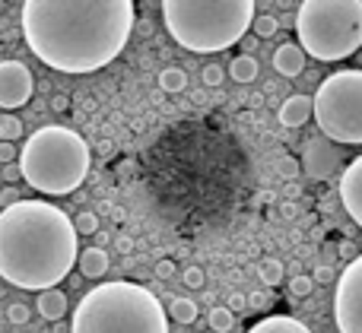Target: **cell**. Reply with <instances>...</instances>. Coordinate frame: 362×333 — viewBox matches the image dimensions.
I'll return each instance as SVG.
<instances>
[{
    "label": "cell",
    "mask_w": 362,
    "mask_h": 333,
    "mask_svg": "<svg viewBox=\"0 0 362 333\" xmlns=\"http://www.w3.org/2000/svg\"><path fill=\"white\" fill-rule=\"evenodd\" d=\"M19 19L38 61L57 73L83 76L124 51L137 10L131 0H25Z\"/></svg>",
    "instance_id": "1"
},
{
    "label": "cell",
    "mask_w": 362,
    "mask_h": 333,
    "mask_svg": "<svg viewBox=\"0 0 362 333\" xmlns=\"http://www.w3.org/2000/svg\"><path fill=\"white\" fill-rule=\"evenodd\" d=\"M80 235L61 207L19 200L0 210V279L16 289H57L74 270Z\"/></svg>",
    "instance_id": "2"
},
{
    "label": "cell",
    "mask_w": 362,
    "mask_h": 333,
    "mask_svg": "<svg viewBox=\"0 0 362 333\" xmlns=\"http://www.w3.org/2000/svg\"><path fill=\"white\" fill-rule=\"evenodd\" d=\"M255 16V0H163L169 35L194 54H219L232 48L251 29Z\"/></svg>",
    "instance_id": "3"
},
{
    "label": "cell",
    "mask_w": 362,
    "mask_h": 333,
    "mask_svg": "<svg viewBox=\"0 0 362 333\" xmlns=\"http://www.w3.org/2000/svg\"><path fill=\"white\" fill-rule=\"evenodd\" d=\"M70 333H169V321L146 286L115 279L80 298Z\"/></svg>",
    "instance_id": "4"
},
{
    "label": "cell",
    "mask_w": 362,
    "mask_h": 333,
    "mask_svg": "<svg viewBox=\"0 0 362 333\" xmlns=\"http://www.w3.org/2000/svg\"><path fill=\"white\" fill-rule=\"evenodd\" d=\"M19 175L29 188L48 197L74 194L89 175L93 152L89 143L74 131V127L48 124L38 127L25 146L19 150Z\"/></svg>",
    "instance_id": "5"
},
{
    "label": "cell",
    "mask_w": 362,
    "mask_h": 333,
    "mask_svg": "<svg viewBox=\"0 0 362 333\" xmlns=\"http://www.w3.org/2000/svg\"><path fill=\"white\" fill-rule=\"evenodd\" d=\"M302 54L344 61L362 48V0H305L296 13Z\"/></svg>",
    "instance_id": "6"
},
{
    "label": "cell",
    "mask_w": 362,
    "mask_h": 333,
    "mask_svg": "<svg viewBox=\"0 0 362 333\" xmlns=\"http://www.w3.org/2000/svg\"><path fill=\"white\" fill-rule=\"evenodd\" d=\"M312 118L331 143L362 146V70H337L325 76L312 99Z\"/></svg>",
    "instance_id": "7"
},
{
    "label": "cell",
    "mask_w": 362,
    "mask_h": 333,
    "mask_svg": "<svg viewBox=\"0 0 362 333\" xmlns=\"http://www.w3.org/2000/svg\"><path fill=\"white\" fill-rule=\"evenodd\" d=\"M334 324L340 333H362V254L350 260L334 289Z\"/></svg>",
    "instance_id": "8"
},
{
    "label": "cell",
    "mask_w": 362,
    "mask_h": 333,
    "mask_svg": "<svg viewBox=\"0 0 362 333\" xmlns=\"http://www.w3.org/2000/svg\"><path fill=\"white\" fill-rule=\"evenodd\" d=\"M35 92L32 70L23 61H0V108H23Z\"/></svg>",
    "instance_id": "9"
},
{
    "label": "cell",
    "mask_w": 362,
    "mask_h": 333,
    "mask_svg": "<svg viewBox=\"0 0 362 333\" xmlns=\"http://www.w3.org/2000/svg\"><path fill=\"white\" fill-rule=\"evenodd\" d=\"M302 169H305L308 178L315 181H325L334 171L340 169V146L331 143L325 137H315L305 143V152H302Z\"/></svg>",
    "instance_id": "10"
},
{
    "label": "cell",
    "mask_w": 362,
    "mask_h": 333,
    "mask_svg": "<svg viewBox=\"0 0 362 333\" xmlns=\"http://www.w3.org/2000/svg\"><path fill=\"white\" fill-rule=\"evenodd\" d=\"M340 203L350 213V219L362 229V156L353 159L340 175Z\"/></svg>",
    "instance_id": "11"
},
{
    "label": "cell",
    "mask_w": 362,
    "mask_h": 333,
    "mask_svg": "<svg viewBox=\"0 0 362 333\" xmlns=\"http://www.w3.org/2000/svg\"><path fill=\"white\" fill-rule=\"evenodd\" d=\"M308 121H312V95L296 92L280 105V124L283 127H293L296 131V127H305Z\"/></svg>",
    "instance_id": "12"
},
{
    "label": "cell",
    "mask_w": 362,
    "mask_h": 333,
    "mask_svg": "<svg viewBox=\"0 0 362 333\" xmlns=\"http://www.w3.org/2000/svg\"><path fill=\"white\" fill-rule=\"evenodd\" d=\"M274 70L280 76H299L305 70V54L296 42H286L274 51Z\"/></svg>",
    "instance_id": "13"
},
{
    "label": "cell",
    "mask_w": 362,
    "mask_h": 333,
    "mask_svg": "<svg viewBox=\"0 0 362 333\" xmlns=\"http://www.w3.org/2000/svg\"><path fill=\"white\" fill-rule=\"evenodd\" d=\"M76 267H80V273L86 279H102L108 273V254H105V248H83V251L76 254Z\"/></svg>",
    "instance_id": "14"
},
{
    "label": "cell",
    "mask_w": 362,
    "mask_h": 333,
    "mask_svg": "<svg viewBox=\"0 0 362 333\" xmlns=\"http://www.w3.org/2000/svg\"><path fill=\"white\" fill-rule=\"evenodd\" d=\"M38 315L45 317V321H61L64 315H67V296H64L61 289H45L38 292Z\"/></svg>",
    "instance_id": "15"
},
{
    "label": "cell",
    "mask_w": 362,
    "mask_h": 333,
    "mask_svg": "<svg viewBox=\"0 0 362 333\" xmlns=\"http://www.w3.org/2000/svg\"><path fill=\"white\" fill-rule=\"evenodd\" d=\"M248 333H312V330L289 315H270V317H264V321H257Z\"/></svg>",
    "instance_id": "16"
},
{
    "label": "cell",
    "mask_w": 362,
    "mask_h": 333,
    "mask_svg": "<svg viewBox=\"0 0 362 333\" xmlns=\"http://www.w3.org/2000/svg\"><path fill=\"white\" fill-rule=\"evenodd\" d=\"M169 315L175 324H194L197 321V302H194V298H185V296H175L169 302Z\"/></svg>",
    "instance_id": "17"
},
{
    "label": "cell",
    "mask_w": 362,
    "mask_h": 333,
    "mask_svg": "<svg viewBox=\"0 0 362 333\" xmlns=\"http://www.w3.org/2000/svg\"><path fill=\"white\" fill-rule=\"evenodd\" d=\"M229 76L235 83H251L257 76V61L251 54H238V57H232V63H229Z\"/></svg>",
    "instance_id": "18"
},
{
    "label": "cell",
    "mask_w": 362,
    "mask_h": 333,
    "mask_svg": "<svg viewBox=\"0 0 362 333\" xmlns=\"http://www.w3.org/2000/svg\"><path fill=\"white\" fill-rule=\"evenodd\" d=\"M159 89H163V92H185L187 73L181 67H165L163 73H159Z\"/></svg>",
    "instance_id": "19"
},
{
    "label": "cell",
    "mask_w": 362,
    "mask_h": 333,
    "mask_svg": "<svg viewBox=\"0 0 362 333\" xmlns=\"http://www.w3.org/2000/svg\"><path fill=\"white\" fill-rule=\"evenodd\" d=\"M257 277H261V283L267 286V289H274V286H280V283H283V277H286V270H283V264H280V260L267 258L261 267H257Z\"/></svg>",
    "instance_id": "20"
},
{
    "label": "cell",
    "mask_w": 362,
    "mask_h": 333,
    "mask_svg": "<svg viewBox=\"0 0 362 333\" xmlns=\"http://www.w3.org/2000/svg\"><path fill=\"white\" fill-rule=\"evenodd\" d=\"M206 324H210L213 333H226L235 324V315H232L226 305H216V308H210V315H206Z\"/></svg>",
    "instance_id": "21"
},
{
    "label": "cell",
    "mask_w": 362,
    "mask_h": 333,
    "mask_svg": "<svg viewBox=\"0 0 362 333\" xmlns=\"http://www.w3.org/2000/svg\"><path fill=\"white\" fill-rule=\"evenodd\" d=\"M23 137V121L16 114H0V143H13Z\"/></svg>",
    "instance_id": "22"
},
{
    "label": "cell",
    "mask_w": 362,
    "mask_h": 333,
    "mask_svg": "<svg viewBox=\"0 0 362 333\" xmlns=\"http://www.w3.org/2000/svg\"><path fill=\"white\" fill-rule=\"evenodd\" d=\"M251 29H255L257 38H270L280 29V23H276V16H270V13H257V16L251 19Z\"/></svg>",
    "instance_id": "23"
},
{
    "label": "cell",
    "mask_w": 362,
    "mask_h": 333,
    "mask_svg": "<svg viewBox=\"0 0 362 333\" xmlns=\"http://www.w3.org/2000/svg\"><path fill=\"white\" fill-rule=\"evenodd\" d=\"M74 232L76 235H99V216L89 213V210H86V213H80L74 219Z\"/></svg>",
    "instance_id": "24"
},
{
    "label": "cell",
    "mask_w": 362,
    "mask_h": 333,
    "mask_svg": "<svg viewBox=\"0 0 362 333\" xmlns=\"http://www.w3.org/2000/svg\"><path fill=\"white\" fill-rule=\"evenodd\" d=\"M312 289H315V283H312V277H305V273H296V277L289 279V296H296V298H308Z\"/></svg>",
    "instance_id": "25"
},
{
    "label": "cell",
    "mask_w": 362,
    "mask_h": 333,
    "mask_svg": "<svg viewBox=\"0 0 362 333\" xmlns=\"http://www.w3.org/2000/svg\"><path fill=\"white\" fill-rule=\"evenodd\" d=\"M181 283H185L187 289H204V270H200V267H187V270H181Z\"/></svg>",
    "instance_id": "26"
},
{
    "label": "cell",
    "mask_w": 362,
    "mask_h": 333,
    "mask_svg": "<svg viewBox=\"0 0 362 333\" xmlns=\"http://www.w3.org/2000/svg\"><path fill=\"white\" fill-rule=\"evenodd\" d=\"M29 317H32V311H29V305H10L6 308V321L10 324H29Z\"/></svg>",
    "instance_id": "27"
},
{
    "label": "cell",
    "mask_w": 362,
    "mask_h": 333,
    "mask_svg": "<svg viewBox=\"0 0 362 333\" xmlns=\"http://www.w3.org/2000/svg\"><path fill=\"white\" fill-rule=\"evenodd\" d=\"M276 171H280V178H296L299 175V162L293 156H280L276 159Z\"/></svg>",
    "instance_id": "28"
},
{
    "label": "cell",
    "mask_w": 362,
    "mask_h": 333,
    "mask_svg": "<svg viewBox=\"0 0 362 333\" xmlns=\"http://www.w3.org/2000/svg\"><path fill=\"white\" fill-rule=\"evenodd\" d=\"M245 302H248V308H270L274 305V298H270V292H251V296H245Z\"/></svg>",
    "instance_id": "29"
},
{
    "label": "cell",
    "mask_w": 362,
    "mask_h": 333,
    "mask_svg": "<svg viewBox=\"0 0 362 333\" xmlns=\"http://www.w3.org/2000/svg\"><path fill=\"white\" fill-rule=\"evenodd\" d=\"M223 83V67L219 63H206L204 67V86H219Z\"/></svg>",
    "instance_id": "30"
},
{
    "label": "cell",
    "mask_w": 362,
    "mask_h": 333,
    "mask_svg": "<svg viewBox=\"0 0 362 333\" xmlns=\"http://www.w3.org/2000/svg\"><path fill=\"white\" fill-rule=\"evenodd\" d=\"M156 277L163 279V283H165V279H172V277H175V264H172V260H159V264H156Z\"/></svg>",
    "instance_id": "31"
},
{
    "label": "cell",
    "mask_w": 362,
    "mask_h": 333,
    "mask_svg": "<svg viewBox=\"0 0 362 333\" xmlns=\"http://www.w3.org/2000/svg\"><path fill=\"white\" fill-rule=\"evenodd\" d=\"M0 175H4V181H6V184H10V188H13V184H16V181H19V178H23V175H19V165H16V162L4 165V171H0Z\"/></svg>",
    "instance_id": "32"
},
{
    "label": "cell",
    "mask_w": 362,
    "mask_h": 333,
    "mask_svg": "<svg viewBox=\"0 0 362 333\" xmlns=\"http://www.w3.org/2000/svg\"><path fill=\"white\" fill-rule=\"evenodd\" d=\"M315 279H318V283H334V279H337V273H334V267H318V270H315V277H312V283Z\"/></svg>",
    "instance_id": "33"
},
{
    "label": "cell",
    "mask_w": 362,
    "mask_h": 333,
    "mask_svg": "<svg viewBox=\"0 0 362 333\" xmlns=\"http://www.w3.org/2000/svg\"><path fill=\"white\" fill-rule=\"evenodd\" d=\"M16 159V146L13 143H0V165H10Z\"/></svg>",
    "instance_id": "34"
},
{
    "label": "cell",
    "mask_w": 362,
    "mask_h": 333,
    "mask_svg": "<svg viewBox=\"0 0 362 333\" xmlns=\"http://www.w3.org/2000/svg\"><path fill=\"white\" fill-rule=\"evenodd\" d=\"M226 308L235 315V311H245V308H248V302H245V296H238V292H235V296H229V305H226Z\"/></svg>",
    "instance_id": "35"
},
{
    "label": "cell",
    "mask_w": 362,
    "mask_h": 333,
    "mask_svg": "<svg viewBox=\"0 0 362 333\" xmlns=\"http://www.w3.org/2000/svg\"><path fill=\"white\" fill-rule=\"evenodd\" d=\"M0 203H4V207H13V203H19V190L16 188H4V194H0Z\"/></svg>",
    "instance_id": "36"
},
{
    "label": "cell",
    "mask_w": 362,
    "mask_h": 333,
    "mask_svg": "<svg viewBox=\"0 0 362 333\" xmlns=\"http://www.w3.org/2000/svg\"><path fill=\"white\" fill-rule=\"evenodd\" d=\"M356 245L353 241H340V258H346V260H356Z\"/></svg>",
    "instance_id": "37"
},
{
    "label": "cell",
    "mask_w": 362,
    "mask_h": 333,
    "mask_svg": "<svg viewBox=\"0 0 362 333\" xmlns=\"http://www.w3.org/2000/svg\"><path fill=\"white\" fill-rule=\"evenodd\" d=\"M51 108H54V111H67V95H54V99H51Z\"/></svg>",
    "instance_id": "38"
},
{
    "label": "cell",
    "mask_w": 362,
    "mask_h": 333,
    "mask_svg": "<svg viewBox=\"0 0 362 333\" xmlns=\"http://www.w3.org/2000/svg\"><path fill=\"white\" fill-rule=\"evenodd\" d=\"M115 245H118V251H121V254H127V251H131V248H134V241L127 238V235H121V238L115 241Z\"/></svg>",
    "instance_id": "39"
},
{
    "label": "cell",
    "mask_w": 362,
    "mask_h": 333,
    "mask_svg": "<svg viewBox=\"0 0 362 333\" xmlns=\"http://www.w3.org/2000/svg\"><path fill=\"white\" fill-rule=\"evenodd\" d=\"M0 13H4V4H0Z\"/></svg>",
    "instance_id": "40"
}]
</instances>
